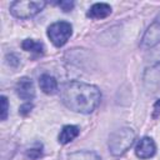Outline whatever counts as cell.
I'll use <instances>...</instances> for the list:
<instances>
[{"label":"cell","mask_w":160,"mask_h":160,"mask_svg":"<svg viewBox=\"0 0 160 160\" xmlns=\"http://www.w3.org/2000/svg\"><path fill=\"white\" fill-rule=\"evenodd\" d=\"M26 155L30 158V159H38V158H40L41 155H42V146L40 145V146H38V148H32V149H30L28 152H26Z\"/></svg>","instance_id":"9a60e30c"},{"label":"cell","mask_w":160,"mask_h":160,"mask_svg":"<svg viewBox=\"0 0 160 160\" xmlns=\"http://www.w3.org/2000/svg\"><path fill=\"white\" fill-rule=\"evenodd\" d=\"M79 128L78 126H75V125H65L62 129H61V131H60V134H59V142L60 144H69L70 141H72L78 135H79Z\"/></svg>","instance_id":"8fae6325"},{"label":"cell","mask_w":160,"mask_h":160,"mask_svg":"<svg viewBox=\"0 0 160 160\" xmlns=\"http://www.w3.org/2000/svg\"><path fill=\"white\" fill-rule=\"evenodd\" d=\"M160 115V99L156 100V102L154 104V108H152V118H158Z\"/></svg>","instance_id":"ac0fdd59"},{"label":"cell","mask_w":160,"mask_h":160,"mask_svg":"<svg viewBox=\"0 0 160 160\" xmlns=\"http://www.w3.org/2000/svg\"><path fill=\"white\" fill-rule=\"evenodd\" d=\"M31 109H32V105L30 104V102H26V104H24V105H21L20 106V109H19V112L21 114V115H28L30 111H31Z\"/></svg>","instance_id":"e0dca14e"},{"label":"cell","mask_w":160,"mask_h":160,"mask_svg":"<svg viewBox=\"0 0 160 160\" xmlns=\"http://www.w3.org/2000/svg\"><path fill=\"white\" fill-rule=\"evenodd\" d=\"M58 5L61 8L62 11H70L72 8H74V1H59Z\"/></svg>","instance_id":"2e32d148"},{"label":"cell","mask_w":160,"mask_h":160,"mask_svg":"<svg viewBox=\"0 0 160 160\" xmlns=\"http://www.w3.org/2000/svg\"><path fill=\"white\" fill-rule=\"evenodd\" d=\"M16 94L22 100H32L35 98V86L30 78L22 76L18 80L15 85Z\"/></svg>","instance_id":"52a82bcc"},{"label":"cell","mask_w":160,"mask_h":160,"mask_svg":"<svg viewBox=\"0 0 160 160\" xmlns=\"http://www.w3.org/2000/svg\"><path fill=\"white\" fill-rule=\"evenodd\" d=\"M135 141V132L130 128H121L115 130L109 138V150L114 156L125 154Z\"/></svg>","instance_id":"7a4b0ae2"},{"label":"cell","mask_w":160,"mask_h":160,"mask_svg":"<svg viewBox=\"0 0 160 160\" xmlns=\"http://www.w3.org/2000/svg\"><path fill=\"white\" fill-rule=\"evenodd\" d=\"M111 14V6L106 2H96L94 4L89 11L86 12V16L90 19H105Z\"/></svg>","instance_id":"9c48e42d"},{"label":"cell","mask_w":160,"mask_h":160,"mask_svg":"<svg viewBox=\"0 0 160 160\" xmlns=\"http://www.w3.org/2000/svg\"><path fill=\"white\" fill-rule=\"evenodd\" d=\"M155 152H156L155 141L149 136H144L141 140H139L135 148V154L139 159H150L155 155Z\"/></svg>","instance_id":"ba28073f"},{"label":"cell","mask_w":160,"mask_h":160,"mask_svg":"<svg viewBox=\"0 0 160 160\" xmlns=\"http://www.w3.org/2000/svg\"><path fill=\"white\" fill-rule=\"evenodd\" d=\"M60 98L68 109L80 114H90L100 104L101 92L95 85L72 80L61 85Z\"/></svg>","instance_id":"6da1fadb"},{"label":"cell","mask_w":160,"mask_h":160,"mask_svg":"<svg viewBox=\"0 0 160 160\" xmlns=\"http://www.w3.org/2000/svg\"><path fill=\"white\" fill-rule=\"evenodd\" d=\"M21 48L25 51H32V52H38V54H42L44 52V45L39 41H35L32 39H25L21 42Z\"/></svg>","instance_id":"4fadbf2b"},{"label":"cell","mask_w":160,"mask_h":160,"mask_svg":"<svg viewBox=\"0 0 160 160\" xmlns=\"http://www.w3.org/2000/svg\"><path fill=\"white\" fill-rule=\"evenodd\" d=\"M0 100H1V116H0V119L1 120H6L8 110H9V102H8L6 96H4V95L0 98Z\"/></svg>","instance_id":"5bb4252c"},{"label":"cell","mask_w":160,"mask_h":160,"mask_svg":"<svg viewBox=\"0 0 160 160\" xmlns=\"http://www.w3.org/2000/svg\"><path fill=\"white\" fill-rule=\"evenodd\" d=\"M142 81L149 92H155L160 89V62H155L145 69Z\"/></svg>","instance_id":"8992f818"},{"label":"cell","mask_w":160,"mask_h":160,"mask_svg":"<svg viewBox=\"0 0 160 160\" xmlns=\"http://www.w3.org/2000/svg\"><path fill=\"white\" fill-rule=\"evenodd\" d=\"M159 42H160V14H158V16L154 19V21L148 26L146 31L144 32L140 41V48L148 50L156 46Z\"/></svg>","instance_id":"5b68a950"},{"label":"cell","mask_w":160,"mask_h":160,"mask_svg":"<svg viewBox=\"0 0 160 160\" xmlns=\"http://www.w3.org/2000/svg\"><path fill=\"white\" fill-rule=\"evenodd\" d=\"M66 160H101V159L94 151L82 150V151H76V152L70 154Z\"/></svg>","instance_id":"7c38bea8"},{"label":"cell","mask_w":160,"mask_h":160,"mask_svg":"<svg viewBox=\"0 0 160 160\" xmlns=\"http://www.w3.org/2000/svg\"><path fill=\"white\" fill-rule=\"evenodd\" d=\"M39 85H40V89L48 95H54L59 90L56 79L49 74H42L39 78Z\"/></svg>","instance_id":"30bf717a"},{"label":"cell","mask_w":160,"mask_h":160,"mask_svg":"<svg viewBox=\"0 0 160 160\" xmlns=\"http://www.w3.org/2000/svg\"><path fill=\"white\" fill-rule=\"evenodd\" d=\"M45 5V1H12L10 4V12L18 19H29L39 14Z\"/></svg>","instance_id":"3957f363"},{"label":"cell","mask_w":160,"mask_h":160,"mask_svg":"<svg viewBox=\"0 0 160 160\" xmlns=\"http://www.w3.org/2000/svg\"><path fill=\"white\" fill-rule=\"evenodd\" d=\"M71 35L72 26L68 21H56L48 28V36L56 48L64 46Z\"/></svg>","instance_id":"277c9868"}]
</instances>
